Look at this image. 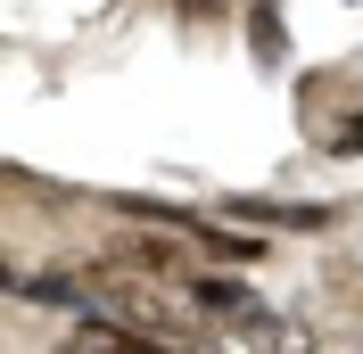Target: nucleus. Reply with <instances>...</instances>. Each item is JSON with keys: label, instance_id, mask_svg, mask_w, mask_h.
<instances>
[{"label": "nucleus", "instance_id": "nucleus-3", "mask_svg": "<svg viewBox=\"0 0 363 354\" xmlns=\"http://www.w3.org/2000/svg\"><path fill=\"white\" fill-rule=\"evenodd\" d=\"M199 247H206V256H223V264H256V256H264V239H240V231H206V222H199Z\"/></svg>", "mask_w": 363, "mask_h": 354}, {"label": "nucleus", "instance_id": "nucleus-1", "mask_svg": "<svg viewBox=\"0 0 363 354\" xmlns=\"http://www.w3.org/2000/svg\"><path fill=\"white\" fill-rule=\"evenodd\" d=\"M199 305H206V313H223V321H256V313H264L240 280H199Z\"/></svg>", "mask_w": 363, "mask_h": 354}, {"label": "nucleus", "instance_id": "nucleus-5", "mask_svg": "<svg viewBox=\"0 0 363 354\" xmlns=\"http://www.w3.org/2000/svg\"><path fill=\"white\" fill-rule=\"evenodd\" d=\"M182 17H215V8H223V0H174Z\"/></svg>", "mask_w": 363, "mask_h": 354}, {"label": "nucleus", "instance_id": "nucleus-6", "mask_svg": "<svg viewBox=\"0 0 363 354\" xmlns=\"http://www.w3.org/2000/svg\"><path fill=\"white\" fill-rule=\"evenodd\" d=\"M0 288H25V272H17V264H9V256H0Z\"/></svg>", "mask_w": 363, "mask_h": 354}, {"label": "nucleus", "instance_id": "nucleus-2", "mask_svg": "<svg viewBox=\"0 0 363 354\" xmlns=\"http://www.w3.org/2000/svg\"><path fill=\"white\" fill-rule=\"evenodd\" d=\"M25 297H33V305H83V297H91V280H67V272H33V280H25Z\"/></svg>", "mask_w": 363, "mask_h": 354}, {"label": "nucleus", "instance_id": "nucleus-4", "mask_svg": "<svg viewBox=\"0 0 363 354\" xmlns=\"http://www.w3.org/2000/svg\"><path fill=\"white\" fill-rule=\"evenodd\" d=\"M248 33H256V58H281V8H272V0H256V17H248Z\"/></svg>", "mask_w": 363, "mask_h": 354}]
</instances>
